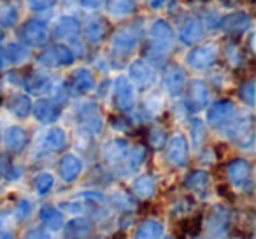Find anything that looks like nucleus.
<instances>
[{
	"instance_id": "8",
	"label": "nucleus",
	"mask_w": 256,
	"mask_h": 239,
	"mask_svg": "<svg viewBox=\"0 0 256 239\" xmlns=\"http://www.w3.org/2000/svg\"><path fill=\"white\" fill-rule=\"evenodd\" d=\"M184 186H188L190 190H193V192H196L200 195V192L204 193L207 186H209V176L202 171L192 172V174L184 179Z\"/></svg>"
},
{
	"instance_id": "9",
	"label": "nucleus",
	"mask_w": 256,
	"mask_h": 239,
	"mask_svg": "<svg viewBox=\"0 0 256 239\" xmlns=\"http://www.w3.org/2000/svg\"><path fill=\"white\" fill-rule=\"evenodd\" d=\"M154 181L151 178H139L136 183L132 185L134 195L140 197V199H151L154 195Z\"/></svg>"
},
{
	"instance_id": "6",
	"label": "nucleus",
	"mask_w": 256,
	"mask_h": 239,
	"mask_svg": "<svg viewBox=\"0 0 256 239\" xmlns=\"http://www.w3.org/2000/svg\"><path fill=\"white\" fill-rule=\"evenodd\" d=\"M82 164L74 155H65L60 162V176L65 183H74L81 176Z\"/></svg>"
},
{
	"instance_id": "14",
	"label": "nucleus",
	"mask_w": 256,
	"mask_h": 239,
	"mask_svg": "<svg viewBox=\"0 0 256 239\" xmlns=\"http://www.w3.org/2000/svg\"><path fill=\"white\" fill-rule=\"evenodd\" d=\"M82 207H84V204L81 202H72V200H64V202L58 204V209L62 211V213H68V214H74V216H79V214H82Z\"/></svg>"
},
{
	"instance_id": "19",
	"label": "nucleus",
	"mask_w": 256,
	"mask_h": 239,
	"mask_svg": "<svg viewBox=\"0 0 256 239\" xmlns=\"http://www.w3.org/2000/svg\"><path fill=\"white\" fill-rule=\"evenodd\" d=\"M64 239H65V237H64Z\"/></svg>"
},
{
	"instance_id": "7",
	"label": "nucleus",
	"mask_w": 256,
	"mask_h": 239,
	"mask_svg": "<svg viewBox=\"0 0 256 239\" xmlns=\"http://www.w3.org/2000/svg\"><path fill=\"white\" fill-rule=\"evenodd\" d=\"M170 160L178 165H184V162L188 160V148H186V141L184 137L176 136L174 139L170 141Z\"/></svg>"
},
{
	"instance_id": "10",
	"label": "nucleus",
	"mask_w": 256,
	"mask_h": 239,
	"mask_svg": "<svg viewBox=\"0 0 256 239\" xmlns=\"http://www.w3.org/2000/svg\"><path fill=\"white\" fill-rule=\"evenodd\" d=\"M54 186V178L50 172H42V174L36 176L34 179V190L37 195H48Z\"/></svg>"
},
{
	"instance_id": "17",
	"label": "nucleus",
	"mask_w": 256,
	"mask_h": 239,
	"mask_svg": "<svg viewBox=\"0 0 256 239\" xmlns=\"http://www.w3.org/2000/svg\"><path fill=\"white\" fill-rule=\"evenodd\" d=\"M88 239H107L106 235H90Z\"/></svg>"
},
{
	"instance_id": "3",
	"label": "nucleus",
	"mask_w": 256,
	"mask_h": 239,
	"mask_svg": "<svg viewBox=\"0 0 256 239\" xmlns=\"http://www.w3.org/2000/svg\"><path fill=\"white\" fill-rule=\"evenodd\" d=\"M40 227H44L48 232H60L65 225V214L56 206H42L39 209Z\"/></svg>"
},
{
	"instance_id": "16",
	"label": "nucleus",
	"mask_w": 256,
	"mask_h": 239,
	"mask_svg": "<svg viewBox=\"0 0 256 239\" xmlns=\"http://www.w3.org/2000/svg\"><path fill=\"white\" fill-rule=\"evenodd\" d=\"M0 239H18L16 237V232L11 225L8 227H0Z\"/></svg>"
},
{
	"instance_id": "4",
	"label": "nucleus",
	"mask_w": 256,
	"mask_h": 239,
	"mask_svg": "<svg viewBox=\"0 0 256 239\" xmlns=\"http://www.w3.org/2000/svg\"><path fill=\"white\" fill-rule=\"evenodd\" d=\"M165 223L158 218H146L136 227L134 239H164Z\"/></svg>"
},
{
	"instance_id": "11",
	"label": "nucleus",
	"mask_w": 256,
	"mask_h": 239,
	"mask_svg": "<svg viewBox=\"0 0 256 239\" xmlns=\"http://www.w3.org/2000/svg\"><path fill=\"white\" fill-rule=\"evenodd\" d=\"M32 213H34V202L30 199H26V197H22L16 202L12 216H14V221H25L32 216Z\"/></svg>"
},
{
	"instance_id": "18",
	"label": "nucleus",
	"mask_w": 256,
	"mask_h": 239,
	"mask_svg": "<svg viewBox=\"0 0 256 239\" xmlns=\"http://www.w3.org/2000/svg\"><path fill=\"white\" fill-rule=\"evenodd\" d=\"M190 239H206L204 235H195V237H190Z\"/></svg>"
},
{
	"instance_id": "2",
	"label": "nucleus",
	"mask_w": 256,
	"mask_h": 239,
	"mask_svg": "<svg viewBox=\"0 0 256 239\" xmlns=\"http://www.w3.org/2000/svg\"><path fill=\"white\" fill-rule=\"evenodd\" d=\"M64 234L65 239H88L93 234V221L88 216H72L64 225Z\"/></svg>"
},
{
	"instance_id": "12",
	"label": "nucleus",
	"mask_w": 256,
	"mask_h": 239,
	"mask_svg": "<svg viewBox=\"0 0 256 239\" xmlns=\"http://www.w3.org/2000/svg\"><path fill=\"white\" fill-rule=\"evenodd\" d=\"M6 143H8V146L12 148V150H18V148L25 146V143H26L25 130H23L22 127H12V129H9Z\"/></svg>"
},
{
	"instance_id": "15",
	"label": "nucleus",
	"mask_w": 256,
	"mask_h": 239,
	"mask_svg": "<svg viewBox=\"0 0 256 239\" xmlns=\"http://www.w3.org/2000/svg\"><path fill=\"white\" fill-rule=\"evenodd\" d=\"M23 239H53L51 237V232H48L44 227H32L28 228V230L25 232V235H23Z\"/></svg>"
},
{
	"instance_id": "1",
	"label": "nucleus",
	"mask_w": 256,
	"mask_h": 239,
	"mask_svg": "<svg viewBox=\"0 0 256 239\" xmlns=\"http://www.w3.org/2000/svg\"><path fill=\"white\" fill-rule=\"evenodd\" d=\"M230 213L224 206H212L209 216L206 218V239H226Z\"/></svg>"
},
{
	"instance_id": "5",
	"label": "nucleus",
	"mask_w": 256,
	"mask_h": 239,
	"mask_svg": "<svg viewBox=\"0 0 256 239\" xmlns=\"http://www.w3.org/2000/svg\"><path fill=\"white\" fill-rule=\"evenodd\" d=\"M228 179L234 186L238 188H244L246 183L251 185V167H249L248 162L237 160L228 167Z\"/></svg>"
},
{
	"instance_id": "13",
	"label": "nucleus",
	"mask_w": 256,
	"mask_h": 239,
	"mask_svg": "<svg viewBox=\"0 0 256 239\" xmlns=\"http://www.w3.org/2000/svg\"><path fill=\"white\" fill-rule=\"evenodd\" d=\"M114 200V206L118 207V209H124V211H130L136 207V199H134V195H130V193H121L118 192L116 195L112 197Z\"/></svg>"
}]
</instances>
